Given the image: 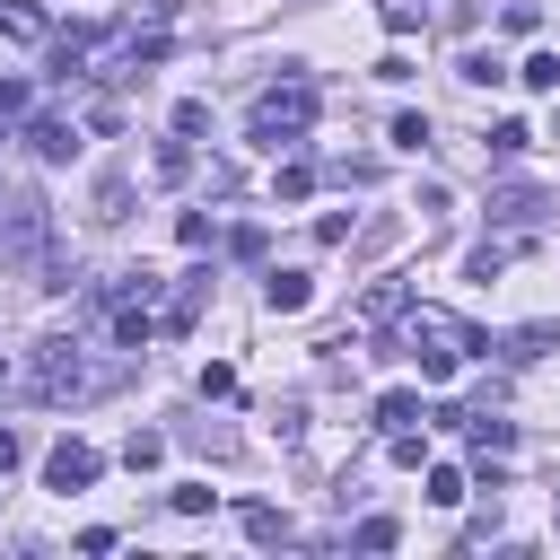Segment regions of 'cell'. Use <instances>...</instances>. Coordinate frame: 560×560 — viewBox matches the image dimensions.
Segmentation results:
<instances>
[{"label": "cell", "mask_w": 560, "mask_h": 560, "mask_svg": "<svg viewBox=\"0 0 560 560\" xmlns=\"http://www.w3.org/2000/svg\"><path fill=\"white\" fill-rule=\"evenodd\" d=\"M402 350H411V368H420L429 385H446V376H455L464 359H481L490 341H481L464 315H446V306H411V315H402Z\"/></svg>", "instance_id": "1"}, {"label": "cell", "mask_w": 560, "mask_h": 560, "mask_svg": "<svg viewBox=\"0 0 560 560\" xmlns=\"http://www.w3.org/2000/svg\"><path fill=\"white\" fill-rule=\"evenodd\" d=\"M105 385H114V368L88 359L79 341H44L35 368H26V394H35V402H88V394H105Z\"/></svg>", "instance_id": "2"}, {"label": "cell", "mask_w": 560, "mask_h": 560, "mask_svg": "<svg viewBox=\"0 0 560 560\" xmlns=\"http://www.w3.org/2000/svg\"><path fill=\"white\" fill-rule=\"evenodd\" d=\"M306 122H315V88H306V79H289V88H262V96H254L245 140H262V149H298V140H306Z\"/></svg>", "instance_id": "3"}, {"label": "cell", "mask_w": 560, "mask_h": 560, "mask_svg": "<svg viewBox=\"0 0 560 560\" xmlns=\"http://www.w3.org/2000/svg\"><path fill=\"white\" fill-rule=\"evenodd\" d=\"M44 481H52V490H88V481H96V446H88V438H61V446L44 455Z\"/></svg>", "instance_id": "4"}, {"label": "cell", "mask_w": 560, "mask_h": 560, "mask_svg": "<svg viewBox=\"0 0 560 560\" xmlns=\"http://www.w3.org/2000/svg\"><path fill=\"white\" fill-rule=\"evenodd\" d=\"M464 438H472V455H499V446H516V429L499 420V411H446Z\"/></svg>", "instance_id": "5"}, {"label": "cell", "mask_w": 560, "mask_h": 560, "mask_svg": "<svg viewBox=\"0 0 560 560\" xmlns=\"http://www.w3.org/2000/svg\"><path fill=\"white\" fill-rule=\"evenodd\" d=\"M26 149H35V158H70V149H79V131H70L61 114H35V122H26Z\"/></svg>", "instance_id": "6"}, {"label": "cell", "mask_w": 560, "mask_h": 560, "mask_svg": "<svg viewBox=\"0 0 560 560\" xmlns=\"http://www.w3.org/2000/svg\"><path fill=\"white\" fill-rule=\"evenodd\" d=\"M262 298H271V315H298V306H315V280H306V271H271Z\"/></svg>", "instance_id": "7"}, {"label": "cell", "mask_w": 560, "mask_h": 560, "mask_svg": "<svg viewBox=\"0 0 560 560\" xmlns=\"http://www.w3.org/2000/svg\"><path fill=\"white\" fill-rule=\"evenodd\" d=\"M0 35H18V44H44V35H52V18H44L35 0H0Z\"/></svg>", "instance_id": "8"}, {"label": "cell", "mask_w": 560, "mask_h": 560, "mask_svg": "<svg viewBox=\"0 0 560 560\" xmlns=\"http://www.w3.org/2000/svg\"><path fill=\"white\" fill-rule=\"evenodd\" d=\"M122 210H131V175H122V166H105V175H96V219L114 228Z\"/></svg>", "instance_id": "9"}, {"label": "cell", "mask_w": 560, "mask_h": 560, "mask_svg": "<svg viewBox=\"0 0 560 560\" xmlns=\"http://www.w3.org/2000/svg\"><path fill=\"white\" fill-rule=\"evenodd\" d=\"M245 534H254V542H262V551H271V542H298V525H289V516H280V508H262V499H254V508H245Z\"/></svg>", "instance_id": "10"}, {"label": "cell", "mask_w": 560, "mask_h": 560, "mask_svg": "<svg viewBox=\"0 0 560 560\" xmlns=\"http://www.w3.org/2000/svg\"><path fill=\"white\" fill-rule=\"evenodd\" d=\"M201 289H210V271H192V280L175 289V306H166V332H192V315H201Z\"/></svg>", "instance_id": "11"}, {"label": "cell", "mask_w": 560, "mask_h": 560, "mask_svg": "<svg viewBox=\"0 0 560 560\" xmlns=\"http://www.w3.org/2000/svg\"><path fill=\"white\" fill-rule=\"evenodd\" d=\"M411 420H420V394H411V385L376 394V429H411Z\"/></svg>", "instance_id": "12"}, {"label": "cell", "mask_w": 560, "mask_h": 560, "mask_svg": "<svg viewBox=\"0 0 560 560\" xmlns=\"http://www.w3.org/2000/svg\"><path fill=\"white\" fill-rule=\"evenodd\" d=\"M551 341H560V324H516V332H508V359H542Z\"/></svg>", "instance_id": "13"}, {"label": "cell", "mask_w": 560, "mask_h": 560, "mask_svg": "<svg viewBox=\"0 0 560 560\" xmlns=\"http://www.w3.org/2000/svg\"><path fill=\"white\" fill-rule=\"evenodd\" d=\"M464 490H472V481H464L455 464H429V508H464Z\"/></svg>", "instance_id": "14"}, {"label": "cell", "mask_w": 560, "mask_h": 560, "mask_svg": "<svg viewBox=\"0 0 560 560\" xmlns=\"http://www.w3.org/2000/svg\"><path fill=\"white\" fill-rule=\"evenodd\" d=\"M534 96H560V52H525V70H516Z\"/></svg>", "instance_id": "15"}, {"label": "cell", "mask_w": 560, "mask_h": 560, "mask_svg": "<svg viewBox=\"0 0 560 560\" xmlns=\"http://www.w3.org/2000/svg\"><path fill=\"white\" fill-rule=\"evenodd\" d=\"M481 149H490V158H525V149H534V131H525V122H490V140H481Z\"/></svg>", "instance_id": "16"}, {"label": "cell", "mask_w": 560, "mask_h": 560, "mask_svg": "<svg viewBox=\"0 0 560 560\" xmlns=\"http://www.w3.org/2000/svg\"><path fill=\"white\" fill-rule=\"evenodd\" d=\"M534 210H542V192H525V184L516 192H490V219H534Z\"/></svg>", "instance_id": "17"}, {"label": "cell", "mask_w": 560, "mask_h": 560, "mask_svg": "<svg viewBox=\"0 0 560 560\" xmlns=\"http://www.w3.org/2000/svg\"><path fill=\"white\" fill-rule=\"evenodd\" d=\"M122 464H131V472H149V464H166V438H158V429H140V438L122 446Z\"/></svg>", "instance_id": "18"}, {"label": "cell", "mask_w": 560, "mask_h": 560, "mask_svg": "<svg viewBox=\"0 0 560 560\" xmlns=\"http://www.w3.org/2000/svg\"><path fill=\"white\" fill-rule=\"evenodd\" d=\"M158 175L184 184V175H192V140H166V149H158Z\"/></svg>", "instance_id": "19"}, {"label": "cell", "mask_w": 560, "mask_h": 560, "mask_svg": "<svg viewBox=\"0 0 560 560\" xmlns=\"http://www.w3.org/2000/svg\"><path fill=\"white\" fill-rule=\"evenodd\" d=\"M464 271H472V280H499V271H508V245H472Z\"/></svg>", "instance_id": "20"}, {"label": "cell", "mask_w": 560, "mask_h": 560, "mask_svg": "<svg viewBox=\"0 0 560 560\" xmlns=\"http://www.w3.org/2000/svg\"><path fill=\"white\" fill-rule=\"evenodd\" d=\"M385 315H402V280H376L368 289V324H385Z\"/></svg>", "instance_id": "21"}, {"label": "cell", "mask_w": 560, "mask_h": 560, "mask_svg": "<svg viewBox=\"0 0 560 560\" xmlns=\"http://www.w3.org/2000/svg\"><path fill=\"white\" fill-rule=\"evenodd\" d=\"M385 455H394V464H429V446H420V429H385Z\"/></svg>", "instance_id": "22"}, {"label": "cell", "mask_w": 560, "mask_h": 560, "mask_svg": "<svg viewBox=\"0 0 560 560\" xmlns=\"http://www.w3.org/2000/svg\"><path fill=\"white\" fill-rule=\"evenodd\" d=\"M394 542H402L394 516H368V525H359V551H394Z\"/></svg>", "instance_id": "23"}, {"label": "cell", "mask_w": 560, "mask_h": 560, "mask_svg": "<svg viewBox=\"0 0 560 560\" xmlns=\"http://www.w3.org/2000/svg\"><path fill=\"white\" fill-rule=\"evenodd\" d=\"M455 79H472V88H490V79H508V70H499L490 52H464V61H455Z\"/></svg>", "instance_id": "24"}, {"label": "cell", "mask_w": 560, "mask_h": 560, "mask_svg": "<svg viewBox=\"0 0 560 560\" xmlns=\"http://www.w3.org/2000/svg\"><path fill=\"white\" fill-rule=\"evenodd\" d=\"M175 131H184V140H201V131H210V105H201V96H184V105H175Z\"/></svg>", "instance_id": "25"}, {"label": "cell", "mask_w": 560, "mask_h": 560, "mask_svg": "<svg viewBox=\"0 0 560 560\" xmlns=\"http://www.w3.org/2000/svg\"><path fill=\"white\" fill-rule=\"evenodd\" d=\"M394 149H429V114H394Z\"/></svg>", "instance_id": "26"}, {"label": "cell", "mask_w": 560, "mask_h": 560, "mask_svg": "<svg viewBox=\"0 0 560 560\" xmlns=\"http://www.w3.org/2000/svg\"><path fill=\"white\" fill-rule=\"evenodd\" d=\"M271 192H280V201H306V192H315V175H306V166H280V175H271Z\"/></svg>", "instance_id": "27"}, {"label": "cell", "mask_w": 560, "mask_h": 560, "mask_svg": "<svg viewBox=\"0 0 560 560\" xmlns=\"http://www.w3.org/2000/svg\"><path fill=\"white\" fill-rule=\"evenodd\" d=\"M385 35H420V9L411 0H385Z\"/></svg>", "instance_id": "28"}, {"label": "cell", "mask_w": 560, "mask_h": 560, "mask_svg": "<svg viewBox=\"0 0 560 560\" xmlns=\"http://www.w3.org/2000/svg\"><path fill=\"white\" fill-rule=\"evenodd\" d=\"M18 455H26V446H18V429H0V472H18Z\"/></svg>", "instance_id": "29"}, {"label": "cell", "mask_w": 560, "mask_h": 560, "mask_svg": "<svg viewBox=\"0 0 560 560\" xmlns=\"http://www.w3.org/2000/svg\"><path fill=\"white\" fill-rule=\"evenodd\" d=\"M0 140H9V131H0Z\"/></svg>", "instance_id": "30"}]
</instances>
